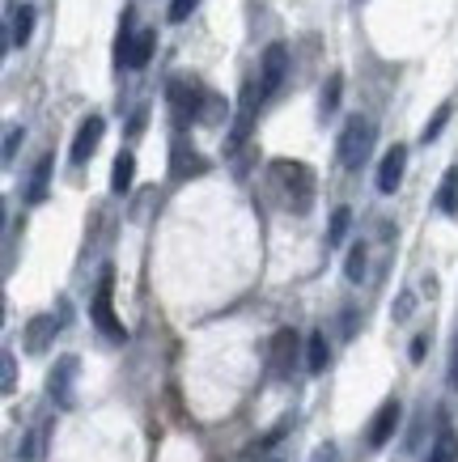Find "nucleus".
<instances>
[{"instance_id": "20", "label": "nucleus", "mask_w": 458, "mask_h": 462, "mask_svg": "<svg viewBox=\"0 0 458 462\" xmlns=\"http://www.w3.org/2000/svg\"><path fill=\"white\" fill-rule=\"evenodd\" d=\"M47 179H51V157H39V166L30 174V191H26L30 204H39V199L47 196Z\"/></svg>"}, {"instance_id": "18", "label": "nucleus", "mask_w": 458, "mask_h": 462, "mask_svg": "<svg viewBox=\"0 0 458 462\" xmlns=\"http://www.w3.org/2000/svg\"><path fill=\"white\" fill-rule=\"evenodd\" d=\"M437 208H442L445 217H458V166L445 170L442 191H437Z\"/></svg>"}, {"instance_id": "22", "label": "nucleus", "mask_w": 458, "mask_h": 462, "mask_svg": "<svg viewBox=\"0 0 458 462\" xmlns=\"http://www.w3.org/2000/svg\"><path fill=\"white\" fill-rule=\"evenodd\" d=\"M348 221H352V212H348V208H335L332 212V229H327V242H332V246H340V242H344Z\"/></svg>"}, {"instance_id": "21", "label": "nucleus", "mask_w": 458, "mask_h": 462, "mask_svg": "<svg viewBox=\"0 0 458 462\" xmlns=\"http://www.w3.org/2000/svg\"><path fill=\"white\" fill-rule=\"evenodd\" d=\"M30 30H34V9H30V5H22V9H14V30H9L14 47H22V42L30 39Z\"/></svg>"}, {"instance_id": "19", "label": "nucleus", "mask_w": 458, "mask_h": 462, "mask_svg": "<svg viewBox=\"0 0 458 462\" xmlns=\"http://www.w3.org/2000/svg\"><path fill=\"white\" fill-rule=\"evenodd\" d=\"M425 462H458V437H454V429H442L437 433V441H433V449H429V458Z\"/></svg>"}, {"instance_id": "10", "label": "nucleus", "mask_w": 458, "mask_h": 462, "mask_svg": "<svg viewBox=\"0 0 458 462\" xmlns=\"http://www.w3.org/2000/svg\"><path fill=\"white\" fill-rule=\"evenodd\" d=\"M102 132H107V119L102 115H89L81 127H77V136H72V166H85L89 157H94L98 141H102Z\"/></svg>"}, {"instance_id": "1", "label": "nucleus", "mask_w": 458, "mask_h": 462, "mask_svg": "<svg viewBox=\"0 0 458 462\" xmlns=\"http://www.w3.org/2000/svg\"><path fill=\"white\" fill-rule=\"evenodd\" d=\"M272 179L285 191V199L293 204V212H305L310 199H314V170L305 162H289V157H276L272 162Z\"/></svg>"}, {"instance_id": "12", "label": "nucleus", "mask_w": 458, "mask_h": 462, "mask_svg": "<svg viewBox=\"0 0 458 462\" xmlns=\"http://www.w3.org/2000/svg\"><path fill=\"white\" fill-rule=\"evenodd\" d=\"M403 166H407V149H403V144L387 149L382 166H378V191H382V196H390V191L403 182Z\"/></svg>"}, {"instance_id": "3", "label": "nucleus", "mask_w": 458, "mask_h": 462, "mask_svg": "<svg viewBox=\"0 0 458 462\" xmlns=\"http://www.w3.org/2000/svg\"><path fill=\"white\" fill-rule=\"evenodd\" d=\"M166 98H170V115H174V124H192V119H200V115H204L209 94H204L195 81L174 77V81L166 85Z\"/></svg>"}, {"instance_id": "23", "label": "nucleus", "mask_w": 458, "mask_h": 462, "mask_svg": "<svg viewBox=\"0 0 458 462\" xmlns=\"http://www.w3.org/2000/svg\"><path fill=\"white\" fill-rule=\"evenodd\" d=\"M344 276H348V281H352V284H357V281H361V276H365V246H361V242H357V246H352V251H348Z\"/></svg>"}, {"instance_id": "6", "label": "nucleus", "mask_w": 458, "mask_h": 462, "mask_svg": "<svg viewBox=\"0 0 458 462\" xmlns=\"http://www.w3.org/2000/svg\"><path fill=\"white\" fill-rule=\"evenodd\" d=\"M264 102V85L259 81H247V89H242V111H238V119H234V132H229V153L234 149H242L247 144V136H250V124H255V106Z\"/></svg>"}, {"instance_id": "13", "label": "nucleus", "mask_w": 458, "mask_h": 462, "mask_svg": "<svg viewBox=\"0 0 458 462\" xmlns=\"http://www.w3.org/2000/svg\"><path fill=\"white\" fill-rule=\"evenodd\" d=\"M60 327H64V322H60L56 314H39V319H30V327H26V352H47V344L56 339Z\"/></svg>"}, {"instance_id": "24", "label": "nucleus", "mask_w": 458, "mask_h": 462, "mask_svg": "<svg viewBox=\"0 0 458 462\" xmlns=\"http://www.w3.org/2000/svg\"><path fill=\"white\" fill-rule=\"evenodd\" d=\"M340 89H344V77H332V81H327V89H322V119L340 106Z\"/></svg>"}, {"instance_id": "5", "label": "nucleus", "mask_w": 458, "mask_h": 462, "mask_svg": "<svg viewBox=\"0 0 458 462\" xmlns=\"http://www.w3.org/2000/svg\"><path fill=\"white\" fill-rule=\"evenodd\" d=\"M204 170H209V162L200 157V149H195L187 136H174V141H170V179H179V182L200 179Z\"/></svg>"}, {"instance_id": "11", "label": "nucleus", "mask_w": 458, "mask_h": 462, "mask_svg": "<svg viewBox=\"0 0 458 462\" xmlns=\"http://www.w3.org/2000/svg\"><path fill=\"white\" fill-rule=\"evenodd\" d=\"M399 429V399H387V403L374 411V420H369V449H382L395 437Z\"/></svg>"}, {"instance_id": "8", "label": "nucleus", "mask_w": 458, "mask_h": 462, "mask_svg": "<svg viewBox=\"0 0 458 462\" xmlns=\"http://www.w3.org/2000/svg\"><path fill=\"white\" fill-rule=\"evenodd\" d=\"M77 369H81L77 356H60L56 369H51V378H47V394H51V403L64 407V411L77 403V399H72V378H77Z\"/></svg>"}, {"instance_id": "29", "label": "nucleus", "mask_w": 458, "mask_h": 462, "mask_svg": "<svg viewBox=\"0 0 458 462\" xmlns=\"http://www.w3.org/2000/svg\"><path fill=\"white\" fill-rule=\"evenodd\" d=\"M445 382L458 386V344H454V356H450V369H445Z\"/></svg>"}, {"instance_id": "17", "label": "nucleus", "mask_w": 458, "mask_h": 462, "mask_svg": "<svg viewBox=\"0 0 458 462\" xmlns=\"http://www.w3.org/2000/svg\"><path fill=\"white\" fill-rule=\"evenodd\" d=\"M132 179H136V157L119 153V157H115V170H111V191H115V196H124L127 187H132Z\"/></svg>"}, {"instance_id": "16", "label": "nucleus", "mask_w": 458, "mask_h": 462, "mask_svg": "<svg viewBox=\"0 0 458 462\" xmlns=\"http://www.w3.org/2000/svg\"><path fill=\"white\" fill-rule=\"evenodd\" d=\"M327 361H332L327 336H322V331H314V336H310V344H305V369H310V374H322V369H327Z\"/></svg>"}, {"instance_id": "26", "label": "nucleus", "mask_w": 458, "mask_h": 462, "mask_svg": "<svg viewBox=\"0 0 458 462\" xmlns=\"http://www.w3.org/2000/svg\"><path fill=\"white\" fill-rule=\"evenodd\" d=\"M445 119H450V102H445V106H437V115H433V124L425 127V132H420V141H425V144L437 141V136H442V127H445Z\"/></svg>"}, {"instance_id": "30", "label": "nucleus", "mask_w": 458, "mask_h": 462, "mask_svg": "<svg viewBox=\"0 0 458 462\" xmlns=\"http://www.w3.org/2000/svg\"><path fill=\"white\" fill-rule=\"evenodd\" d=\"M425 348H429V339H425V336L412 339V361H425Z\"/></svg>"}, {"instance_id": "27", "label": "nucleus", "mask_w": 458, "mask_h": 462, "mask_svg": "<svg viewBox=\"0 0 458 462\" xmlns=\"http://www.w3.org/2000/svg\"><path fill=\"white\" fill-rule=\"evenodd\" d=\"M195 5H200V0H170V22H187V17H192V9Z\"/></svg>"}, {"instance_id": "2", "label": "nucleus", "mask_w": 458, "mask_h": 462, "mask_svg": "<svg viewBox=\"0 0 458 462\" xmlns=\"http://www.w3.org/2000/svg\"><path fill=\"white\" fill-rule=\"evenodd\" d=\"M369 144H374V124L365 115H352L340 132V144H335V157L344 170H361V162L369 157Z\"/></svg>"}, {"instance_id": "7", "label": "nucleus", "mask_w": 458, "mask_h": 462, "mask_svg": "<svg viewBox=\"0 0 458 462\" xmlns=\"http://www.w3.org/2000/svg\"><path fill=\"white\" fill-rule=\"evenodd\" d=\"M293 356H297V331H293V327H280L276 336H272V348H267V374H272V378H289Z\"/></svg>"}, {"instance_id": "4", "label": "nucleus", "mask_w": 458, "mask_h": 462, "mask_svg": "<svg viewBox=\"0 0 458 462\" xmlns=\"http://www.w3.org/2000/svg\"><path fill=\"white\" fill-rule=\"evenodd\" d=\"M111 289H115V276H111V267L102 272V281H98V297H94V306H89V314H94V322L102 327V336H111V339H124V322L115 319V306H111Z\"/></svg>"}, {"instance_id": "9", "label": "nucleus", "mask_w": 458, "mask_h": 462, "mask_svg": "<svg viewBox=\"0 0 458 462\" xmlns=\"http://www.w3.org/2000/svg\"><path fill=\"white\" fill-rule=\"evenodd\" d=\"M285 72H289V47H285V42H272V47L264 51V69H259L264 98H272L280 85H285Z\"/></svg>"}, {"instance_id": "14", "label": "nucleus", "mask_w": 458, "mask_h": 462, "mask_svg": "<svg viewBox=\"0 0 458 462\" xmlns=\"http://www.w3.org/2000/svg\"><path fill=\"white\" fill-rule=\"evenodd\" d=\"M153 47H157V34H153V30H140V34H132V39H127L119 64H127V69H145V64L153 60Z\"/></svg>"}, {"instance_id": "15", "label": "nucleus", "mask_w": 458, "mask_h": 462, "mask_svg": "<svg viewBox=\"0 0 458 462\" xmlns=\"http://www.w3.org/2000/svg\"><path fill=\"white\" fill-rule=\"evenodd\" d=\"M47 441H51V420H39L26 437H22V449H17L22 462H42L47 458Z\"/></svg>"}, {"instance_id": "28", "label": "nucleus", "mask_w": 458, "mask_h": 462, "mask_svg": "<svg viewBox=\"0 0 458 462\" xmlns=\"http://www.w3.org/2000/svg\"><path fill=\"white\" fill-rule=\"evenodd\" d=\"M17 141H22V127H9V136H5V162H14Z\"/></svg>"}, {"instance_id": "25", "label": "nucleus", "mask_w": 458, "mask_h": 462, "mask_svg": "<svg viewBox=\"0 0 458 462\" xmlns=\"http://www.w3.org/2000/svg\"><path fill=\"white\" fill-rule=\"evenodd\" d=\"M0 361H5V365H0V386H5V391H14V386H17V361H14V352L5 348V352H0Z\"/></svg>"}]
</instances>
